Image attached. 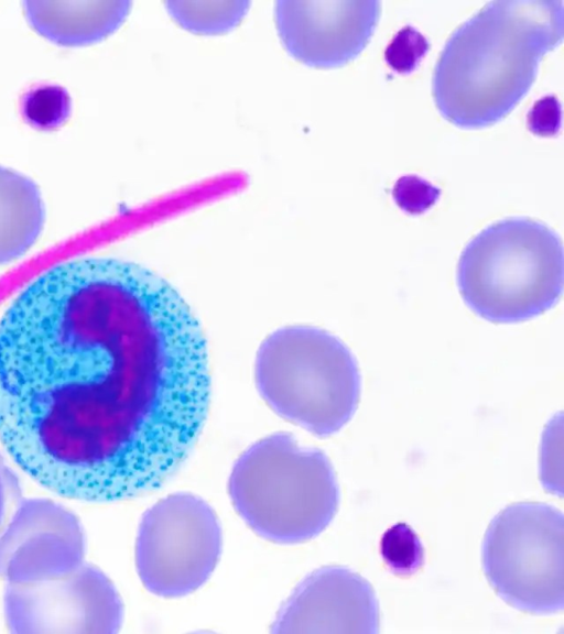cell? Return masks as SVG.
Here are the masks:
<instances>
[{
	"label": "cell",
	"mask_w": 564,
	"mask_h": 634,
	"mask_svg": "<svg viewBox=\"0 0 564 634\" xmlns=\"http://www.w3.org/2000/svg\"><path fill=\"white\" fill-rule=\"evenodd\" d=\"M562 108L555 95H546L538 99L527 116L529 130L541 136L555 135L561 128Z\"/></svg>",
	"instance_id": "d6986e66"
},
{
	"label": "cell",
	"mask_w": 564,
	"mask_h": 634,
	"mask_svg": "<svg viewBox=\"0 0 564 634\" xmlns=\"http://www.w3.org/2000/svg\"><path fill=\"white\" fill-rule=\"evenodd\" d=\"M131 2L25 1L30 25L43 37L63 46H82L112 34L126 20Z\"/></svg>",
	"instance_id": "7c38bea8"
},
{
	"label": "cell",
	"mask_w": 564,
	"mask_h": 634,
	"mask_svg": "<svg viewBox=\"0 0 564 634\" xmlns=\"http://www.w3.org/2000/svg\"><path fill=\"white\" fill-rule=\"evenodd\" d=\"M456 280L464 303L478 317L495 324L532 319L561 298L562 240L541 221L499 220L464 248Z\"/></svg>",
	"instance_id": "3957f363"
},
{
	"label": "cell",
	"mask_w": 564,
	"mask_h": 634,
	"mask_svg": "<svg viewBox=\"0 0 564 634\" xmlns=\"http://www.w3.org/2000/svg\"><path fill=\"white\" fill-rule=\"evenodd\" d=\"M70 98L59 86L44 85L31 89L22 101L25 120L37 129H54L69 116Z\"/></svg>",
	"instance_id": "2e32d148"
},
{
	"label": "cell",
	"mask_w": 564,
	"mask_h": 634,
	"mask_svg": "<svg viewBox=\"0 0 564 634\" xmlns=\"http://www.w3.org/2000/svg\"><path fill=\"white\" fill-rule=\"evenodd\" d=\"M44 220V203L37 185L28 176L0 166V265L31 249Z\"/></svg>",
	"instance_id": "4fadbf2b"
},
{
	"label": "cell",
	"mask_w": 564,
	"mask_h": 634,
	"mask_svg": "<svg viewBox=\"0 0 564 634\" xmlns=\"http://www.w3.org/2000/svg\"><path fill=\"white\" fill-rule=\"evenodd\" d=\"M273 633L379 632V603L372 586L343 566L308 575L281 608Z\"/></svg>",
	"instance_id": "8fae6325"
},
{
	"label": "cell",
	"mask_w": 564,
	"mask_h": 634,
	"mask_svg": "<svg viewBox=\"0 0 564 634\" xmlns=\"http://www.w3.org/2000/svg\"><path fill=\"white\" fill-rule=\"evenodd\" d=\"M209 397L196 317L140 264L59 263L0 321V440L58 495L112 502L159 488L194 446Z\"/></svg>",
	"instance_id": "6da1fadb"
},
{
	"label": "cell",
	"mask_w": 564,
	"mask_h": 634,
	"mask_svg": "<svg viewBox=\"0 0 564 634\" xmlns=\"http://www.w3.org/2000/svg\"><path fill=\"white\" fill-rule=\"evenodd\" d=\"M19 480L7 466L0 453V526L4 521L8 510L20 499Z\"/></svg>",
	"instance_id": "ffe728a7"
},
{
	"label": "cell",
	"mask_w": 564,
	"mask_h": 634,
	"mask_svg": "<svg viewBox=\"0 0 564 634\" xmlns=\"http://www.w3.org/2000/svg\"><path fill=\"white\" fill-rule=\"evenodd\" d=\"M430 44L416 28L402 26L384 50L386 63L399 74H410L417 68L426 55Z\"/></svg>",
	"instance_id": "e0dca14e"
},
{
	"label": "cell",
	"mask_w": 564,
	"mask_h": 634,
	"mask_svg": "<svg viewBox=\"0 0 564 634\" xmlns=\"http://www.w3.org/2000/svg\"><path fill=\"white\" fill-rule=\"evenodd\" d=\"M440 188L427 179L406 174L397 179L393 185L392 196L395 203L410 214H421L430 208L438 199Z\"/></svg>",
	"instance_id": "ac0fdd59"
},
{
	"label": "cell",
	"mask_w": 564,
	"mask_h": 634,
	"mask_svg": "<svg viewBox=\"0 0 564 634\" xmlns=\"http://www.w3.org/2000/svg\"><path fill=\"white\" fill-rule=\"evenodd\" d=\"M228 490L248 526L279 544L316 537L339 505V488L327 456L300 447L285 433L270 435L247 449L232 468Z\"/></svg>",
	"instance_id": "277c9868"
},
{
	"label": "cell",
	"mask_w": 564,
	"mask_h": 634,
	"mask_svg": "<svg viewBox=\"0 0 564 634\" xmlns=\"http://www.w3.org/2000/svg\"><path fill=\"white\" fill-rule=\"evenodd\" d=\"M170 15L184 29L203 34L224 33L243 19L249 1H169Z\"/></svg>",
	"instance_id": "5bb4252c"
},
{
	"label": "cell",
	"mask_w": 564,
	"mask_h": 634,
	"mask_svg": "<svg viewBox=\"0 0 564 634\" xmlns=\"http://www.w3.org/2000/svg\"><path fill=\"white\" fill-rule=\"evenodd\" d=\"M4 615L12 633H117L121 599L108 577L90 564L30 583H9Z\"/></svg>",
	"instance_id": "ba28073f"
},
{
	"label": "cell",
	"mask_w": 564,
	"mask_h": 634,
	"mask_svg": "<svg viewBox=\"0 0 564 634\" xmlns=\"http://www.w3.org/2000/svg\"><path fill=\"white\" fill-rule=\"evenodd\" d=\"M380 553L388 568L402 577L415 573L424 560L420 538L404 523H398L384 532L380 542Z\"/></svg>",
	"instance_id": "9a60e30c"
},
{
	"label": "cell",
	"mask_w": 564,
	"mask_h": 634,
	"mask_svg": "<svg viewBox=\"0 0 564 634\" xmlns=\"http://www.w3.org/2000/svg\"><path fill=\"white\" fill-rule=\"evenodd\" d=\"M380 12L377 0H279L274 19L285 50L295 59L335 67L361 53Z\"/></svg>",
	"instance_id": "30bf717a"
},
{
	"label": "cell",
	"mask_w": 564,
	"mask_h": 634,
	"mask_svg": "<svg viewBox=\"0 0 564 634\" xmlns=\"http://www.w3.org/2000/svg\"><path fill=\"white\" fill-rule=\"evenodd\" d=\"M257 389L283 418L318 437L339 431L357 411L361 376L349 348L311 326L275 330L260 345Z\"/></svg>",
	"instance_id": "5b68a950"
},
{
	"label": "cell",
	"mask_w": 564,
	"mask_h": 634,
	"mask_svg": "<svg viewBox=\"0 0 564 634\" xmlns=\"http://www.w3.org/2000/svg\"><path fill=\"white\" fill-rule=\"evenodd\" d=\"M562 0L486 3L446 41L434 68L440 113L460 128L506 117L534 83L542 57L563 39Z\"/></svg>",
	"instance_id": "7a4b0ae2"
},
{
	"label": "cell",
	"mask_w": 564,
	"mask_h": 634,
	"mask_svg": "<svg viewBox=\"0 0 564 634\" xmlns=\"http://www.w3.org/2000/svg\"><path fill=\"white\" fill-rule=\"evenodd\" d=\"M221 553L213 509L191 493L171 494L143 515L135 562L143 586L163 598L186 595L207 581Z\"/></svg>",
	"instance_id": "52a82bcc"
},
{
	"label": "cell",
	"mask_w": 564,
	"mask_h": 634,
	"mask_svg": "<svg viewBox=\"0 0 564 634\" xmlns=\"http://www.w3.org/2000/svg\"><path fill=\"white\" fill-rule=\"evenodd\" d=\"M85 535L69 510L46 499L19 501L0 534V577L30 583L61 577L83 564Z\"/></svg>",
	"instance_id": "9c48e42d"
},
{
	"label": "cell",
	"mask_w": 564,
	"mask_h": 634,
	"mask_svg": "<svg viewBox=\"0 0 564 634\" xmlns=\"http://www.w3.org/2000/svg\"><path fill=\"white\" fill-rule=\"evenodd\" d=\"M485 576L509 605L532 614L564 608V515L540 502L508 505L481 547Z\"/></svg>",
	"instance_id": "8992f818"
}]
</instances>
